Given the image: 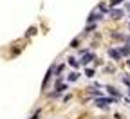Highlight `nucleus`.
Instances as JSON below:
<instances>
[{"mask_svg": "<svg viewBox=\"0 0 130 119\" xmlns=\"http://www.w3.org/2000/svg\"><path fill=\"white\" fill-rule=\"evenodd\" d=\"M108 56H110L114 61H118V60H121L123 54H121V50H119V49H108Z\"/></svg>", "mask_w": 130, "mask_h": 119, "instance_id": "1", "label": "nucleus"}, {"mask_svg": "<svg viewBox=\"0 0 130 119\" xmlns=\"http://www.w3.org/2000/svg\"><path fill=\"white\" fill-rule=\"evenodd\" d=\"M51 78H53V67L47 71V74H45V78H43V83H42V90H45V89H47V85H49V81H51Z\"/></svg>", "mask_w": 130, "mask_h": 119, "instance_id": "2", "label": "nucleus"}, {"mask_svg": "<svg viewBox=\"0 0 130 119\" xmlns=\"http://www.w3.org/2000/svg\"><path fill=\"white\" fill-rule=\"evenodd\" d=\"M108 103H114L110 97H98V99H96V105H98V107H107Z\"/></svg>", "mask_w": 130, "mask_h": 119, "instance_id": "3", "label": "nucleus"}, {"mask_svg": "<svg viewBox=\"0 0 130 119\" xmlns=\"http://www.w3.org/2000/svg\"><path fill=\"white\" fill-rule=\"evenodd\" d=\"M94 60V53H87V54H83V58H81V65H89L90 61Z\"/></svg>", "mask_w": 130, "mask_h": 119, "instance_id": "4", "label": "nucleus"}, {"mask_svg": "<svg viewBox=\"0 0 130 119\" xmlns=\"http://www.w3.org/2000/svg\"><path fill=\"white\" fill-rule=\"evenodd\" d=\"M123 16V11H119V9H114L112 7V11H110V18H114V20H119Z\"/></svg>", "mask_w": 130, "mask_h": 119, "instance_id": "5", "label": "nucleus"}, {"mask_svg": "<svg viewBox=\"0 0 130 119\" xmlns=\"http://www.w3.org/2000/svg\"><path fill=\"white\" fill-rule=\"evenodd\" d=\"M78 78H79V74H78V72H71V74H69V78H67V79H69V81H76V79H78Z\"/></svg>", "mask_w": 130, "mask_h": 119, "instance_id": "6", "label": "nucleus"}, {"mask_svg": "<svg viewBox=\"0 0 130 119\" xmlns=\"http://www.w3.org/2000/svg\"><path fill=\"white\" fill-rule=\"evenodd\" d=\"M107 89H108V92H110L114 97H119V92H118L116 89H114V87H107Z\"/></svg>", "mask_w": 130, "mask_h": 119, "instance_id": "7", "label": "nucleus"}, {"mask_svg": "<svg viewBox=\"0 0 130 119\" xmlns=\"http://www.w3.org/2000/svg\"><path fill=\"white\" fill-rule=\"evenodd\" d=\"M119 50H121V54H125V56H126V54H130V47H121Z\"/></svg>", "mask_w": 130, "mask_h": 119, "instance_id": "8", "label": "nucleus"}, {"mask_svg": "<svg viewBox=\"0 0 130 119\" xmlns=\"http://www.w3.org/2000/svg\"><path fill=\"white\" fill-rule=\"evenodd\" d=\"M27 35H29V36H32V35H36V27H31V29H29V31L25 32V36H27Z\"/></svg>", "mask_w": 130, "mask_h": 119, "instance_id": "9", "label": "nucleus"}, {"mask_svg": "<svg viewBox=\"0 0 130 119\" xmlns=\"http://www.w3.org/2000/svg\"><path fill=\"white\" fill-rule=\"evenodd\" d=\"M94 29H96V25H94V24H90V25H87V27H85V32H92Z\"/></svg>", "mask_w": 130, "mask_h": 119, "instance_id": "10", "label": "nucleus"}, {"mask_svg": "<svg viewBox=\"0 0 130 119\" xmlns=\"http://www.w3.org/2000/svg\"><path fill=\"white\" fill-rule=\"evenodd\" d=\"M79 45V38H74L72 42H71V47H78Z\"/></svg>", "mask_w": 130, "mask_h": 119, "instance_id": "11", "label": "nucleus"}, {"mask_svg": "<svg viewBox=\"0 0 130 119\" xmlns=\"http://www.w3.org/2000/svg\"><path fill=\"white\" fill-rule=\"evenodd\" d=\"M69 65H72V67H78V61H76V58H69Z\"/></svg>", "mask_w": 130, "mask_h": 119, "instance_id": "12", "label": "nucleus"}, {"mask_svg": "<svg viewBox=\"0 0 130 119\" xmlns=\"http://www.w3.org/2000/svg\"><path fill=\"white\" fill-rule=\"evenodd\" d=\"M85 76L92 78V76H94V71H92V69H85Z\"/></svg>", "mask_w": 130, "mask_h": 119, "instance_id": "13", "label": "nucleus"}, {"mask_svg": "<svg viewBox=\"0 0 130 119\" xmlns=\"http://www.w3.org/2000/svg\"><path fill=\"white\" fill-rule=\"evenodd\" d=\"M121 2H123V0H112V4H110V6H112V7H114V6H119Z\"/></svg>", "mask_w": 130, "mask_h": 119, "instance_id": "14", "label": "nucleus"}, {"mask_svg": "<svg viewBox=\"0 0 130 119\" xmlns=\"http://www.w3.org/2000/svg\"><path fill=\"white\" fill-rule=\"evenodd\" d=\"M128 9H130V4H128Z\"/></svg>", "mask_w": 130, "mask_h": 119, "instance_id": "15", "label": "nucleus"}, {"mask_svg": "<svg viewBox=\"0 0 130 119\" xmlns=\"http://www.w3.org/2000/svg\"><path fill=\"white\" fill-rule=\"evenodd\" d=\"M128 27H130V24H128Z\"/></svg>", "mask_w": 130, "mask_h": 119, "instance_id": "16", "label": "nucleus"}]
</instances>
